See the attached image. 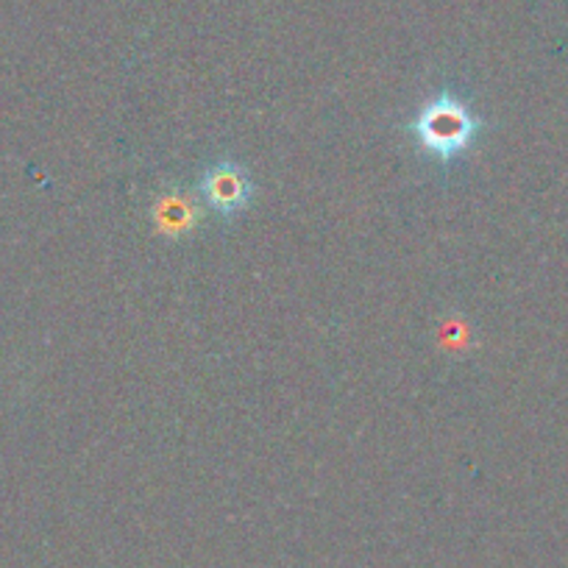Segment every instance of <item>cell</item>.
I'll return each mask as SVG.
<instances>
[{
	"mask_svg": "<svg viewBox=\"0 0 568 568\" xmlns=\"http://www.w3.org/2000/svg\"><path fill=\"white\" fill-rule=\"evenodd\" d=\"M407 134L440 165L466 154L483 134V118L457 92L444 90L424 103L407 123Z\"/></svg>",
	"mask_w": 568,
	"mask_h": 568,
	"instance_id": "6da1fadb",
	"label": "cell"
},
{
	"mask_svg": "<svg viewBox=\"0 0 568 568\" xmlns=\"http://www.w3.org/2000/svg\"><path fill=\"white\" fill-rule=\"evenodd\" d=\"M199 190L204 204L223 221L237 217L254 201V182H251L248 171L234 160H221L206 168Z\"/></svg>",
	"mask_w": 568,
	"mask_h": 568,
	"instance_id": "7a4b0ae2",
	"label": "cell"
},
{
	"mask_svg": "<svg viewBox=\"0 0 568 568\" xmlns=\"http://www.w3.org/2000/svg\"><path fill=\"white\" fill-rule=\"evenodd\" d=\"M151 221H154V232L160 237H190L201 223V204L187 190L171 187L156 195L154 206H151Z\"/></svg>",
	"mask_w": 568,
	"mask_h": 568,
	"instance_id": "3957f363",
	"label": "cell"
}]
</instances>
